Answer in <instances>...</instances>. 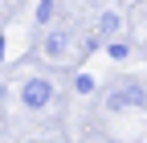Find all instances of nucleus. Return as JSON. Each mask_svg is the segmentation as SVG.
Wrapping results in <instances>:
<instances>
[{
    "label": "nucleus",
    "instance_id": "obj_2",
    "mask_svg": "<svg viewBox=\"0 0 147 143\" xmlns=\"http://www.w3.org/2000/svg\"><path fill=\"white\" fill-rule=\"evenodd\" d=\"M127 102H139V106L147 102V90H143L139 82H131V86H123V90H115V94L106 98V106H110V111H123Z\"/></svg>",
    "mask_w": 147,
    "mask_h": 143
},
{
    "label": "nucleus",
    "instance_id": "obj_3",
    "mask_svg": "<svg viewBox=\"0 0 147 143\" xmlns=\"http://www.w3.org/2000/svg\"><path fill=\"white\" fill-rule=\"evenodd\" d=\"M65 45H69V33H65V29H53L49 37L41 41V49H45V57H65Z\"/></svg>",
    "mask_w": 147,
    "mask_h": 143
},
{
    "label": "nucleus",
    "instance_id": "obj_4",
    "mask_svg": "<svg viewBox=\"0 0 147 143\" xmlns=\"http://www.w3.org/2000/svg\"><path fill=\"white\" fill-rule=\"evenodd\" d=\"M37 25H53V16H57V4H53V0H37Z\"/></svg>",
    "mask_w": 147,
    "mask_h": 143
},
{
    "label": "nucleus",
    "instance_id": "obj_7",
    "mask_svg": "<svg viewBox=\"0 0 147 143\" xmlns=\"http://www.w3.org/2000/svg\"><path fill=\"white\" fill-rule=\"evenodd\" d=\"M106 53H110L115 61H127V57H131V49H127L123 41H110V45H106Z\"/></svg>",
    "mask_w": 147,
    "mask_h": 143
},
{
    "label": "nucleus",
    "instance_id": "obj_6",
    "mask_svg": "<svg viewBox=\"0 0 147 143\" xmlns=\"http://www.w3.org/2000/svg\"><path fill=\"white\" fill-rule=\"evenodd\" d=\"M74 90H78V94H94V90H98V82L90 78V74H78V78H74Z\"/></svg>",
    "mask_w": 147,
    "mask_h": 143
},
{
    "label": "nucleus",
    "instance_id": "obj_1",
    "mask_svg": "<svg viewBox=\"0 0 147 143\" xmlns=\"http://www.w3.org/2000/svg\"><path fill=\"white\" fill-rule=\"evenodd\" d=\"M49 102H53V82L49 78H29L21 86V106L25 111H45Z\"/></svg>",
    "mask_w": 147,
    "mask_h": 143
},
{
    "label": "nucleus",
    "instance_id": "obj_5",
    "mask_svg": "<svg viewBox=\"0 0 147 143\" xmlns=\"http://www.w3.org/2000/svg\"><path fill=\"white\" fill-rule=\"evenodd\" d=\"M98 33H102V37H115V33H119V12H102Z\"/></svg>",
    "mask_w": 147,
    "mask_h": 143
}]
</instances>
